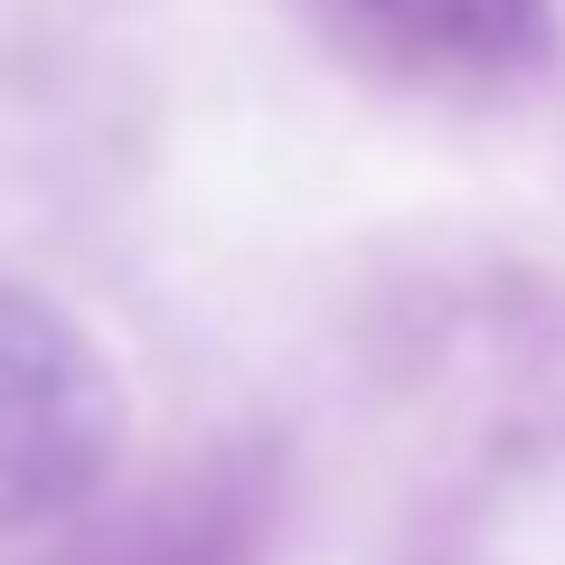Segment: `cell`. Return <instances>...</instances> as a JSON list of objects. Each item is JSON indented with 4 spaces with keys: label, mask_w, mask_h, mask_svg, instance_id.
<instances>
[{
    "label": "cell",
    "mask_w": 565,
    "mask_h": 565,
    "mask_svg": "<svg viewBox=\"0 0 565 565\" xmlns=\"http://www.w3.org/2000/svg\"><path fill=\"white\" fill-rule=\"evenodd\" d=\"M122 444L114 367L66 311L0 292V537L76 509Z\"/></svg>",
    "instance_id": "cell-1"
},
{
    "label": "cell",
    "mask_w": 565,
    "mask_h": 565,
    "mask_svg": "<svg viewBox=\"0 0 565 565\" xmlns=\"http://www.w3.org/2000/svg\"><path fill=\"white\" fill-rule=\"evenodd\" d=\"M377 20H396L405 39L444 47V57H527V47L546 39V0H367Z\"/></svg>",
    "instance_id": "cell-2"
}]
</instances>
